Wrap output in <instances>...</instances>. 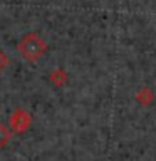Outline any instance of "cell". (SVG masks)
<instances>
[{
    "label": "cell",
    "instance_id": "6da1fadb",
    "mask_svg": "<svg viewBox=\"0 0 156 161\" xmlns=\"http://www.w3.org/2000/svg\"><path fill=\"white\" fill-rule=\"evenodd\" d=\"M17 50L22 55V59L29 60V62H37L42 55L47 54L49 44L40 37L37 32H29L25 34L17 44Z\"/></svg>",
    "mask_w": 156,
    "mask_h": 161
},
{
    "label": "cell",
    "instance_id": "7a4b0ae2",
    "mask_svg": "<svg viewBox=\"0 0 156 161\" xmlns=\"http://www.w3.org/2000/svg\"><path fill=\"white\" fill-rule=\"evenodd\" d=\"M30 126V116L24 109H15L10 116V128L15 133H24Z\"/></svg>",
    "mask_w": 156,
    "mask_h": 161
},
{
    "label": "cell",
    "instance_id": "3957f363",
    "mask_svg": "<svg viewBox=\"0 0 156 161\" xmlns=\"http://www.w3.org/2000/svg\"><path fill=\"white\" fill-rule=\"evenodd\" d=\"M136 101H138L139 104H143V106H151V104H153V101H154L153 91H151L149 87L139 89L138 94H136Z\"/></svg>",
    "mask_w": 156,
    "mask_h": 161
},
{
    "label": "cell",
    "instance_id": "277c9868",
    "mask_svg": "<svg viewBox=\"0 0 156 161\" xmlns=\"http://www.w3.org/2000/svg\"><path fill=\"white\" fill-rule=\"evenodd\" d=\"M50 82H52L55 87H60V86H64L65 82H67V72H65L64 69H55V70H52V72H50Z\"/></svg>",
    "mask_w": 156,
    "mask_h": 161
},
{
    "label": "cell",
    "instance_id": "5b68a950",
    "mask_svg": "<svg viewBox=\"0 0 156 161\" xmlns=\"http://www.w3.org/2000/svg\"><path fill=\"white\" fill-rule=\"evenodd\" d=\"M10 136H12L10 134V129L5 124H2V121H0V149H3L5 146L8 144Z\"/></svg>",
    "mask_w": 156,
    "mask_h": 161
},
{
    "label": "cell",
    "instance_id": "8992f818",
    "mask_svg": "<svg viewBox=\"0 0 156 161\" xmlns=\"http://www.w3.org/2000/svg\"><path fill=\"white\" fill-rule=\"evenodd\" d=\"M8 65V57H7V54L3 52L2 49H0V72H2V70L5 69Z\"/></svg>",
    "mask_w": 156,
    "mask_h": 161
}]
</instances>
